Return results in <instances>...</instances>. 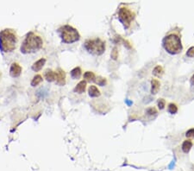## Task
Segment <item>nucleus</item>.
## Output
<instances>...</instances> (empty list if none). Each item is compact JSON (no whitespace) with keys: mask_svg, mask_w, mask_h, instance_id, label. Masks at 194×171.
<instances>
[{"mask_svg":"<svg viewBox=\"0 0 194 171\" xmlns=\"http://www.w3.org/2000/svg\"><path fill=\"white\" fill-rule=\"evenodd\" d=\"M45 79L49 82H53L56 80V72H54L52 69H47L44 73Z\"/></svg>","mask_w":194,"mask_h":171,"instance_id":"10","label":"nucleus"},{"mask_svg":"<svg viewBox=\"0 0 194 171\" xmlns=\"http://www.w3.org/2000/svg\"><path fill=\"white\" fill-rule=\"evenodd\" d=\"M163 47L166 51L171 55H176L182 51L183 46L180 37L176 34H170L163 40Z\"/></svg>","mask_w":194,"mask_h":171,"instance_id":"3","label":"nucleus"},{"mask_svg":"<svg viewBox=\"0 0 194 171\" xmlns=\"http://www.w3.org/2000/svg\"><path fill=\"white\" fill-rule=\"evenodd\" d=\"M85 88H86V81L85 80H81L75 87L74 92H78V93H83L85 91Z\"/></svg>","mask_w":194,"mask_h":171,"instance_id":"13","label":"nucleus"},{"mask_svg":"<svg viewBox=\"0 0 194 171\" xmlns=\"http://www.w3.org/2000/svg\"><path fill=\"white\" fill-rule=\"evenodd\" d=\"M88 92L90 97H93V98H97V97L100 96V91L99 89L96 87V86H90L88 88Z\"/></svg>","mask_w":194,"mask_h":171,"instance_id":"12","label":"nucleus"},{"mask_svg":"<svg viewBox=\"0 0 194 171\" xmlns=\"http://www.w3.org/2000/svg\"><path fill=\"white\" fill-rule=\"evenodd\" d=\"M186 55L188 57H194V47H192L186 52Z\"/></svg>","mask_w":194,"mask_h":171,"instance_id":"24","label":"nucleus"},{"mask_svg":"<svg viewBox=\"0 0 194 171\" xmlns=\"http://www.w3.org/2000/svg\"><path fill=\"white\" fill-rule=\"evenodd\" d=\"M147 113L148 115H153V114L157 113V111H156V109L154 107H150V108L147 110Z\"/></svg>","mask_w":194,"mask_h":171,"instance_id":"25","label":"nucleus"},{"mask_svg":"<svg viewBox=\"0 0 194 171\" xmlns=\"http://www.w3.org/2000/svg\"><path fill=\"white\" fill-rule=\"evenodd\" d=\"M56 72V80L55 82L58 86H64L66 84V73L65 71L59 68Z\"/></svg>","mask_w":194,"mask_h":171,"instance_id":"8","label":"nucleus"},{"mask_svg":"<svg viewBox=\"0 0 194 171\" xmlns=\"http://www.w3.org/2000/svg\"><path fill=\"white\" fill-rule=\"evenodd\" d=\"M85 48L89 53L96 55H101L105 51V42L99 38L87 40L85 43Z\"/></svg>","mask_w":194,"mask_h":171,"instance_id":"4","label":"nucleus"},{"mask_svg":"<svg viewBox=\"0 0 194 171\" xmlns=\"http://www.w3.org/2000/svg\"><path fill=\"white\" fill-rule=\"evenodd\" d=\"M111 57H112L113 60H117V57H118V51H117V48H113V50L111 52Z\"/></svg>","mask_w":194,"mask_h":171,"instance_id":"23","label":"nucleus"},{"mask_svg":"<svg viewBox=\"0 0 194 171\" xmlns=\"http://www.w3.org/2000/svg\"><path fill=\"white\" fill-rule=\"evenodd\" d=\"M168 112L171 114H175L178 112V107L175 104H170L168 105Z\"/></svg>","mask_w":194,"mask_h":171,"instance_id":"19","label":"nucleus"},{"mask_svg":"<svg viewBox=\"0 0 194 171\" xmlns=\"http://www.w3.org/2000/svg\"><path fill=\"white\" fill-rule=\"evenodd\" d=\"M162 74H163V68H162L161 66H156L154 68V70H153V75L154 76L160 77V76L162 75Z\"/></svg>","mask_w":194,"mask_h":171,"instance_id":"17","label":"nucleus"},{"mask_svg":"<svg viewBox=\"0 0 194 171\" xmlns=\"http://www.w3.org/2000/svg\"><path fill=\"white\" fill-rule=\"evenodd\" d=\"M42 81V76L40 75H36L34 76V78L31 80V86L32 87H35L37 85H39Z\"/></svg>","mask_w":194,"mask_h":171,"instance_id":"16","label":"nucleus"},{"mask_svg":"<svg viewBox=\"0 0 194 171\" xmlns=\"http://www.w3.org/2000/svg\"><path fill=\"white\" fill-rule=\"evenodd\" d=\"M22 67L20 66L18 63L17 62H14L11 64V67H10V76L13 77V78H16V77H18L20 76V75L22 74Z\"/></svg>","mask_w":194,"mask_h":171,"instance_id":"7","label":"nucleus"},{"mask_svg":"<svg viewBox=\"0 0 194 171\" xmlns=\"http://www.w3.org/2000/svg\"><path fill=\"white\" fill-rule=\"evenodd\" d=\"M82 71L80 69V67H74L73 70L71 71V76L73 78V79H79L80 76H81V73Z\"/></svg>","mask_w":194,"mask_h":171,"instance_id":"15","label":"nucleus"},{"mask_svg":"<svg viewBox=\"0 0 194 171\" xmlns=\"http://www.w3.org/2000/svg\"><path fill=\"white\" fill-rule=\"evenodd\" d=\"M61 38L63 43H73L79 41L80 35L76 29L69 25H65L61 29Z\"/></svg>","mask_w":194,"mask_h":171,"instance_id":"5","label":"nucleus"},{"mask_svg":"<svg viewBox=\"0 0 194 171\" xmlns=\"http://www.w3.org/2000/svg\"><path fill=\"white\" fill-rule=\"evenodd\" d=\"M185 136L186 137H188V138H191V137H194V129L193 128H192V129H190L188 130L186 133H185Z\"/></svg>","mask_w":194,"mask_h":171,"instance_id":"22","label":"nucleus"},{"mask_svg":"<svg viewBox=\"0 0 194 171\" xmlns=\"http://www.w3.org/2000/svg\"><path fill=\"white\" fill-rule=\"evenodd\" d=\"M95 81H96V83L97 84V85H99V86H101V87H103V86H105L106 84V79H105V78H102V77H97V79H95Z\"/></svg>","mask_w":194,"mask_h":171,"instance_id":"20","label":"nucleus"},{"mask_svg":"<svg viewBox=\"0 0 194 171\" xmlns=\"http://www.w3.org/2000/svg\"><path fill=\"white\" fill-rule=\"evenodd\" d=\"M18 39L12 30H4L0 32V49L3 52H12L17 48Z\"/></svg>","mask_w":194,"mask_h":171,"instance_id":"1","label":"nucleus"},{"mask_svg":"<svg viewBox=\"0 0 194 171\" xmlns=\"http://www.w3.org/2000/svg\"><path fill=\"white\" fill-rule=\"evenodd\" d=\"M84 78L86 80H95V75L91 71H87L84 74Z\"/></svg>","mask_w":194,"mask_h":171,"instance_id":"18","label":"nucleus"},{"mask_svg":"<svg viewBox=\"0 0 194 171\" xmlns=\"http://www.w3.org/2000/svg\"><path fill=\"white\" fill-rule=\"evenodd\" d=\"M192 142L191 140H185L182 145V150L185 153H188L190 149H192Z\"/></svg>","mask_w":194,"mask_h":171,"instance_id":"14","label":"nucleus"},{"mask_svg":"<svg viewBox=\"0 0 194 171\" xmlns=\"http://www.w3.org/2000/svg\"><path fill=\"white\" fill-rule=\"evenodd\" d=\"M160 88V83L158 79H153L151 80V92L153 94H156L159 92Z\"/></svg>","mask_w":194,"mask_h":171,"instance_id":"11","label":"nucleus"},{"mask_svg":"<svg viewBox=\"0 0 194 171\" xmlns=\"http://www.w3.org/2000/svg\"><path fill=\"white\" fill-rule=\"evenodd\" d=\"M134 13L128 8L126 7H122L121 9L119 10V12H118V17H119V19L121 22H123V24L124 25V27L126 29H128L129 27L130 26L131 24V22L134 19Z\"/></svg>","mask_w":194,"mask_h":171,"instance_id":"6","label":"nucleus"},{"mask_svg":"<svg viewBox=\"0 0 194 171\" xmlns=\"http://www.w3.org/2000/svg\"><path fill=\"white\" fill-rule=\"evenodd\" d=\"M43 46V40L40 35H35L34 32L29 33L21 46V51L23 54L36 52Z\"/></svg>","mask_w":194,"mask_h":171,"instance_id":"2","label":"nucleus"},{"mask_svg":"<svg viewBox=\"0 0 194 171\" xmlns=\"http://www.w3.org/2000/svg\"><path fill=\"white\" fill-rule=\"evenodd\" d=\"M165 105H166V101L163 99H160L158 100V106H159L160 110H162L165 108Z\"/></svg>","mask_w":194,"mask_h":171,"instance_id":"21","label":"nucleus"},{"mask_svg":"<svg viewBox=\"0 0 194 171\" xmlns=\"http://www.w3.org/2000/svg\"><path fill=\"white\" fill-rule=\"evenodd\" d=\"M45 63H46V59L45 58H41V59H39L38 61H36L32 65V70L35 71V72H39L43 67Z\"/></svg>","mask_w":194,"mask_h":171,"instance_id":"9","label":"nucleus"},{"mask_svg":"<svg viewBox=\"0 0 194 171\" xmlns=\"http://www.w3.org/2000/svg\"><path fill=\"white\" fill-rule=\"evenodd\" d=\"M191 83H192V85H193L194 84V75L192 76V78H191Z\"/></svg>","mask_w":194,"mask_h":171,"instance_id":"26","label":"nucleus"}]
</instances>
